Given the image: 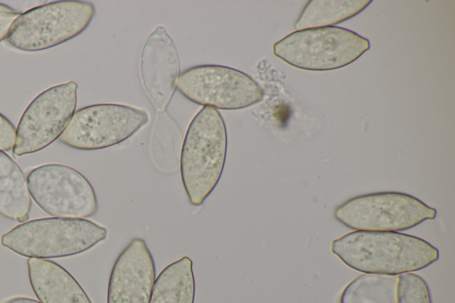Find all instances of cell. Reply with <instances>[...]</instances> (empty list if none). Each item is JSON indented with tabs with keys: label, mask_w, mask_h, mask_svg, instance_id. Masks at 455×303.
Returning <instances> with one entry per match:
<instances>
[{
	"label": "cell",
	"mask_w": 455,
	"mask_h": 303,
	"mask_svg": "<svg viewBox=\"0 0 455 303\" xmlns=\"http://www.w3.org/2000/svg\"><path fill=\"white\" fill-rule=\"evenodd\" d=\"M331 250L347 267L365 274L411 273L439 259L428 242L399 232L354 231L333 240Z\"/></svg>",
	"instance_id": "6da1fadb"
},
{
	"label": "cell",
	"mask_w": 455,
	"mask_h": 303,
	"mask_svg": "<svg viewBox=\"0 0 455 303\" xmlns=\"http://www.w3.org/2000/svg\"><path fill=\"white\" fill-rule=\"evenodd\" d=\"M227 130L221 114L203 107L191 121L180 155V174L192 205H201L218 184L227 155Z\"/></svg>",
	"instance_id": "7a4b0ae2"
},
{
	"label": "cell",
	"mask_w": 455,
	"mask_h": 303,
	"mask_svg": "<svg viewBox=\"0 0 455 303\" xmlns=\"http://www.w3.org/2000/svg\"><path fill=\"white\" fill-rule=\"evenodd\" d=\"M108 229L86 219L43 218L20 223L1 243L28 258H63L84 252L107 239Z\"/></svg>",
	"instance_id": "3957f363"
},
{
	"label": "cell",
	"mask_w": 455,
	"mask_h": 303,
	"mask_svg": "<svg viewBox=\"0 0 455 303\" xmlns=\"http://www.w3.org/2000/svg\"><path fill=\"white\" fill-rule=\"evenodd\" d=\"M370 42L340 27L297 30L273 46L275 56L305 70H332L345 67L370 49Z\"/></svg>",
	"instance_id": "277c9868"
},
{
	"label": "cell",
	"mask_w": 455,
	"mask_h": 303,
	"mask_svg": "<svg viewBox=\"0 0 455 303\" xmlns=\"http://www.w3.org/2000/svg\"><path fill=\"white\" fill-rule=\"evenodd\" d=\"M95 14L92 4L56 1L32 8L15 20L8 36L16 49L36 52L54 47L81 34Z\"/></svg>",
	"instance_id": "5b68a950"
},
{
	"label": "cell",
	"mask_w": 455,
	"mask_h": 303,
	"mask_svg": "<svg viewBox=\"0 0 455 303\" xmlns=\"http://www.w3.org/2000/svg\"><path fill=\"white\" fill-rule=\"evenodd\" d=\"M334 218L355 231L398 232L436 217V210L400 192L352 197L336 207Z\"/></svg>",
	"instance_id": "8992f818"
},
{
	"label": "cell",
	"mask_w": 455,
	"mask_h": 303,
	"mask_svg": "<svg viewBox=\"0 0 455 303\" xmlns=\"http://www.w3.org/2000/svg\"><path fill=\"white\" fill-rule=\"evenodd\" d=\"M148 122V115L142 109L124 104H95L76 110L59 140L76 149H102L126 140Z\"/></svg>",
	"instance_id": "52a82bcc"
},
{
	"label": "cell",
	"mask_w": 455,
	"mask_h": 303,
	"mask_svg": "<svg viewBox=\"0 0 455 303\" xmlns=\"http://www.w3.org/2000/svg\"><path fill=\"white\" fill-rule=\"evenodd\" d=\"M27 183L36 203L52 216L85 219L98 211L92 186L82 173L68 165L37 166L28 173Z\"/></svg>",
	"instance_id": "ba28073f"
},
{
	"label": "cell",
	"mask_w": 455,
	"mask_h": 303,
	"mask_svg": "<svg viewBox=\"0 0 455 303\" xmlns=\"http://www.w3.org/2000/svg\"><path fill=\"white\" fill-rule=\"evenodd\" d=\"M176 88L203 107L235 110L260 102L261 86L247 74L220 65H200L180 74Z\"/></svg>",
	"instance_id": "9c48e42d"
},
{
	"label": "cell",
	"mask_w": 455,
	"mask_h": 303,
	"mask_svg": "<svg viewBox=\"0 0 455 303\" xmlns=\"http://www.w3.org/2000/svg\"><path fill=\"white\" fill-rule=\"evenodd\" d=\"M77 84L69 81L46 89L22 114L16 130L13 154L42 150L60 138L76 107Z\"/></svg>",
	"instance_id": "30bf717a"
},
{
	"label": "cell",
	"mask_w": 455,
	"mask_h": 303,
	"mask_svg": "<svg viewBox=\"0 0 455 303\" xmlns=\"http://www.w3.org/2000/svg\"><path fill=\"white\" fill-rule=\"evenodd\" d=\"M140 74L152 105L158 111L164 110L176 90L180 59L173 40L163 26L156 27L143 44Z\"/></svg>",
	"instance_id": "8fae6325"
},
{
	"label": "cell",
	"mask_w": 455,
	"mask_h": 303,
	"mask_svg": "<svg viewBox=\"0 0 455 303\" xmlns=\"http://www.w3.org/2000/svg\"><path fill=\"white\" fill-rule=\"evenodd\" d=\"M155 280V262L146 241L134 237L113 265L107 303H149Z\"/></svg>",
	"instance_id": "7c38bea8"
},
{
	"label": "cell",
	"mask_w": 455,
	"mask_h": 303,
	"mask_svg": "<svg viewBox=\"0 0 455 303\" xmlns=\"http://www.w3.org/2000/svg\"><path fill=\"white\" fill-rule=\"evenodd\" d=\"M31 287L41 303H92L74 276L58 263L28 259Z\"/></svg>",
	"instance_id": "4fadbf2b"
},
{
	"label": "cell",
	"mask_w": 455,
	"mask_h": 303,
	"mask_svg": "<svg viewBox=\"0 0 455 303\" xmlns=\"http://www.w3.org/2000/svg\"><path fill=\"white\" fill-rule=\"evenodd\" d=\"M31 203L23 171L8 154L0 151V214L23 223L28 219Z\"/></svg>",
	"instance_id": "5bb4252c"
},
{
	"label": "cell",
	"mask_w": 455,
	"mask_h": 303,
	"mask_svg": "<svg viewBox=\"0 0 455 303\" xmlns=\"http://www.w3.org/2000/svg\"><path fill=\"white\" fill-rule=\"evenodd\" d=\"M193 262L188 256L165 267L155 280L149 303H194Z\"/></svg>",
	"instance_id": "9a60e30c"
},
{
	"label": "cell",
	"mask_w": 455,
	"mask_h": 303,
	"mask_svg": "<svg viewBox=\"0 0 455 303\" xmlns=\"http://www.w3.org/2000/svg\"><path fill=\"white\" fill-rule=\"evenodd\" d=\"M371 0H310L301 11L297 30L333 27L363 12Z\"/></svg>",
	"instance_id": "2e32d148"
},
{
	"label": "cell",
	"mask_w": 455,
	"mask_h": 303,
	"mask_svg": "<svg viewBox=\"0 0 455 303\" xmlns=\"http://www.w3.org/2000/svg\"><path fill=\"white\" fill-rule=\"evenodd\" d=\"M396 275L363 274L342 291L339 303H397Z\"/></svg>",
	"instance_id": "e0dca14e"
},
{
	"label": "cell",
	"mask_w": 455,
	"mask_h": 303,
	"mask_svg": "<svg viewBox=\"0 0 455 303\" xmlns=\"http://www.w3.org/2000/svg\"><path fill=\"white\" fill-rule=\"evenodd\" d=\"M397 277V303H432L429 288L421 276L403 273Z\"/></svg>",
	"instance_id": "ac0fdd59"
},
{
	"label": "cell",
	"mask_w": 455,
	"mask_h": 303,
	"mask_svg": "<svg viewBox=\"0 0 455 303\" xmlns=\"http://www.w3.org/2000/svg\"><path fill=\"white\" fill-rule=\"evenodd\" d=\"M20 14L21 12L0 3V42L8 38L13 23Z\"/></svg>",
	"instance_id": "d6986e66"
},
{
	"label": "cell",
	"mask_w": 455,
	"mask_h": 303,
	"mask_svg": "<svg viewBox=\"0 0 455 303\" xmlns=\"http://www.w3.org/2000/svg\"><path fill=\"white\" fill-rule=\"evenodd\" d=\"M16 139V130L13 124L0 114V151L13 148Z\"/></svg>",
	"instance_id": "ffe728a7"
},
{
	"label": "cell",
	"mask_w": 455,
	"mask_h": 303,
	"mask_svg": "<svg viewBox=\"0 0 455 303\" xmlns=\"http://www.w3.org/2000/svg\"><path fill=\"white\" fill-rule=\"evenodd\" d=\"M5 303H41L34 299L27 297H14L8 299Z\"/></svg>",
	"instance_id": "44dd1931"
}]
</instances>
